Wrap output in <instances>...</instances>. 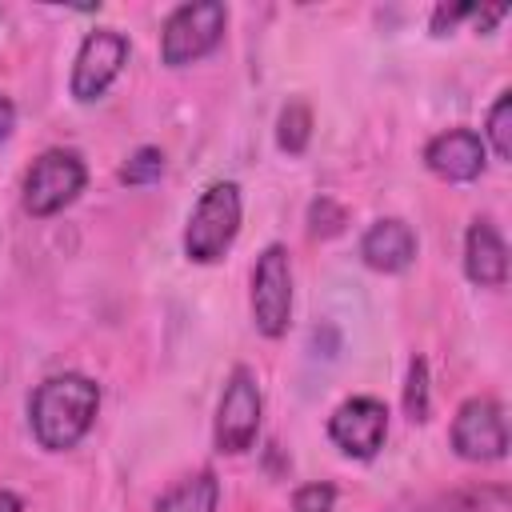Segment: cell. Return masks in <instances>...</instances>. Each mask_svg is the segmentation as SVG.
Masks as SVG:
<instances>
[{"mask_svg":"<svg viewBox=\"0 0 512 512\" xmlns=\"http://www.w3.org/2000/svg\"><path fill=\"white\" fill-rule=\"evenodd\" d=\"M100 408V388L80 376V372H64V376H48L32 400H28V424L40 448L48 452H68L76 448Z\"/></svg>","mask_w":512,"mask_h":512,"instance_id":"1","label":"cell"},{"mask_svg":"<svg viewBox=\"0 0 512 512\" xmlns=\"http://www.w3.org/2000/svg\"><path fill=\"white\" fill-rule=\"evenodd\" d=\"M240 232V188L232 180H216L196 200L184 228V256L196 264L220 260Z\"/></svg>","mask_w":512,"mask_h":512,"instance_id":"2","label":"cell"},{"mask_svg":"<svg viewBox=\"0 0 512 512\" xmlns=\"http://www.w3.org/2000/svg\"><path fill=\"white\" fill-rule=\"evenodd\" d=\"M224 28H228V8L220 0H192V4H180L168 20H164V32H160V60L168 68H184L200 56H208L220 40H224Z\"/></svg>","mask_w":512,"mask_h":512,"instance_id":"3","label":"cell"},{"mask_svg":"<svg viewBox=\"0 0 512 512\" xmlns=\"http://www.w3.org/2000/svg\"><path fill=\"white\" fill-rule=\"evenodd\" d=\"M84 180L88 168L72 148H48L44 156H36V164L24 176V212L52 216L68 208L84 192Z\"/></svg>","mask_w":512,"mask_h":512,"instance_id":"4","label":"cell"},{"mask_svg":"<svg viewBox=\"0 0 512 512\" xmlns=\"http://www.w3.org/2000/svg\"><path fill=\"white\" fill-rule=\"evenodd\" d=\"M252 320L268 340H280L292 320V264L288 248L268 244L252 268Z\"/></svg>","mask_w":512,"mask_h":512,"instance_id":"5","label":"cell"},{"mask_svg":"<svg viewBox=\"0 0 512 512\" xmlns=\"http://www.w3.org/2000/svg\"><path fill=\"white\" fill-rule=\"evenodd\" d=\"M260 384L248 368H232L220 408H216V448L220 452H248L260 432Z\"/></svg>","mask_w":512,"mask_h":512,"instance_id":"6","label":"cell"},{"mask_svg":"<svg viewBox=\"0 0 512 512\" xmlns=\"http://www.w3.org/2000/svg\"><path fill=\"white\" fill-rule=\"evenodd\" d=\"M452 448L464 460L488 464L508 452V428H504V408L492 396H472L460 404L452 420Z\"/></svg>","mask_w":512,"mask_h":512,"instance_id":"7","label":"cell"},{"mask_svg":"<svg viewBox=\"0 0 512 512\" xmlns=\"http://www.w3.org/2000/svg\"><path fill=\"white\" fill-rule=\"evenodd\" d=\"M124 64H128V36L124 32H116V28L88 32L80 52H76V64H72V96L80 104L104 96Z\"/></svg>","mask_w":512,"mask_h":512,"instance_id":"8","label":"cell"},{"mask_svg":"<svg viewBox=\"0 0 512 512\" xmlns=\"http://www.w3.org/2000/svg\"><path fill=\"white\" fill-rule=\"evenodd\" d=\"M328 436L344 456L372 460L384 448V436H388V408L372 396H352L332 412Z\"/></svg>","mask_w":512,"mask_h":512,"instance_id":"9","label":"cell"},{"mask_svg":"<svg viewBox=\"0 0 512 512\" xmlns=\"http://www.w3.org/2000/svg\"><path fill=\"white\" fill-rule=\"evenodd\" d=\"M484 136L472 132V128H448L440 136L428 140L424 148V164L432 176L448 180V184H464V180H476L480 168H484Z\"/></svg>","mask_w":512,"mask_h":512,"instance_id":"10","label":"cell"},{"mask_svg":"<svg viewBox=\"0 0 512 512\" xmlns=\"http://www.w3.org/2000/svg\"><path fill=\"white\" fill-rule=\"evenodd\" d=\"M360 256L376 272H404L416 260V232H412V224H404L400 216L376 220L360 236Z\"/></svg>","mask_w":512,"mask_h":512,"instance_id":"11","label":"cell"},{"mask_svg":"<svg viewBox=\"0 0 512 512\" xmlns=\"http://www.w3.org/2000/svg\"><path fill=\"white\" fill-rule=\"evenodd\" d=\"M464 272L480 288H500L508 280V248L488 220H476L464 236Z\"/></svg>","mask_w":512,"mask_h":512,"instance_id":"12","label":"cell"},{"mask_svg":"<svg viewBox=\"0 0 512 512\" xmlns=\"http://www.w3.org/2000/svg\"><path fill=\"white\" fill-rule=\"evenodd\" d=\"M216 500H220V480L216 472H196V476H184L180 484H172L156 512H216Z\"/></svg>","mask_w":512,"mask_h":512,"instance_id":"13","label":"cell"},{"mask_svg":"<svg viewBox=\"0 0 512 512\" xmlns=\"http://www.w3.org/2000/svg\"><path fill=\"white\" fill-rule=\"evenodd\" d=\"M308 140H312V112H308V104H304V100L284 104V112H280V120H276V144H280L288 156H300V152L308 148Z\"/></svg>","mask_w":512,"mask_h":512,"instance_id":"14","label":"cell"},{"mask_svg":"<svg viewBox=\"0 0 512 512\" xmlns=\"http://www.w3.org/2000/svg\"><path fill=\"white\" fill-rule=\"evenodd\" d=\"M160 176H164V152H160V148H152V144L136 148V152L128 156V164L120 168V184H128V188L156 184Z\"/></svg>","mask_w":512,"mask_h":512,"instance_id":"15","label":"cell"},{"mask_svg":"<svg viewBox=\"0 0 512 512\" xmlns=\"http://www.w3.org/2000/svg\"><path fill=\"white\" fill-rule=\"evenodd\" d=\"M508 128H512V92H500L496 104H492V112H488V144H492L496 160H508V156H512V136H508ZM488 144H484V148H488Z\"/></svg>","mask_w":512,"mask_h":512,"instance_id":"16","label":"cell"},{"mask_svg":"<svg viewBox=\"0 0 512 512\" xmlns=\"http://www.w3.org/2000/svg\"><path fill=\"white\" fill-rule=\"evenodd\" d=\"M428 364L416 356L412 364H408V384H404V412L416 420V424H424L428 420Z\"/></svg>","mask_w":512,"mask_h":512,"instance_id":"17","label":"cell"},{"mask_svg":"<svg viewBox=\"0 0 512 512\" xmlns=\"http://www.w3.org/2000/svg\"><path fill=\"white\" fill-rule=\"evenodd\" d=\"M340 228H344V208L336 200H328V196L312 200V208H308V232L312 236H336Z\"/></svg>","mask_w":512,"mask_h":512,"instance_id":"18","label":"cell"},{"mask_svg":"<svg viewBox=\"0 0 512 512\" xmlns=\"http://www.w3.org/2000/svg\"><path fill=\"white\" fill-rule=\"evenodd\" d=\"M292 508L296 512H332L336 508V488L332 484H304V488H296Z\"/></svg>","mask_w":512,"mask_h":512,"instance_id":"19","label":"cell"},{"mask_svg":"<svg viewBox=\"0 0 512 512\" xmlns=\"http://www.w3.org/2000/svg\"><path fill=\"white\" fill-rule=\"evenodd\" d=\"M464 16H472V4H452V8H448V4H440V8L432 12V32H436V36H444V28H452V24H456V20H464Z\"/></svg>","mask_w":512,"mask_h":512,"instance_id":"20","label":"cell"},{"mask_svg":"<svg viewBox=\"0 0 512 512\" xmlns=\"http://www.w3.org/2000/svg\"><path fill=\"white\" fill-rule=\"evenodd\" d=\"M16 128V108L8 96H0V140H8V132Z\"/></svg>","mask_w":512,"mask_h":512,"instance_id":"21","label":"cell"},{"mask_svg":"<svg viewBox=\"0 0 512 512\" xmlns=\"http://www.w3.org/2000/svg\"><path fill=\"white\" fill-rule=\"evenodd\" d=\"M0 512H24L20 496H16V492H8V488H0Z\"/></svg>","mask_w":512,"mask_h":512,"instance_id":"22","label":"cell"}]
</instances>
